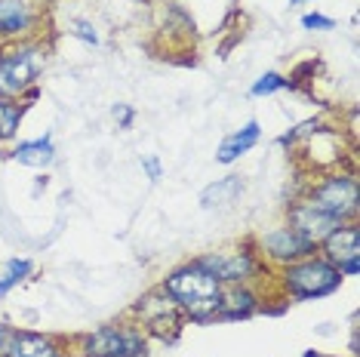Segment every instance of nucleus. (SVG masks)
I'll list each match as a JSON object with an SVG mask.
<instances>
[{"label":"nucleus","instance_id":"20e7f679","mask_svg":"<svg viewBox=\"0 0 360 357\" xmlns=\"http://www.w3.org/2000/svg\"><path fill=\"white\" fill-rule=\"evenodd\" d=\"M305 200L339 222H354L360 209V185L351 173H330L317 185H311Z\"/></svg>","mask_w":360,"mask_h":357},{"label":"nucleus","instance_id":"412c9836","mask_svg":"<svg viewBox=\"0 0 360 357\" xmlns=\"http://www.w3.org/2000/svg\"><path fill=\"white\" fill-rule=\"evenodd\" d=\"M314 129H321V120L317 117H311V120H305V124H299V126H292L286 136H281V145H292L296 139H302V136H311Z\"/></svg>","mask_w":360,"mask_h":357},{"label":"nucleus","instance_id":"7ed1b4c3","mask_svg":"<svg viewBox=\"0 0 360 357\" xmlns=\"http://www.w3.org/2000/svg\"><path fill=\"white\" fill-rule=\"evenodd\" d=\"M46 65V50L40 44H19L0 53V96L22 102V96L37 84Z\"/></svg>","mask_w":360,"mask_h":357},{"label":"nucleus","instance_id":"6e6552de","mask_svg":"<svg viewBox=\"0 0 360 357\" xmlns=\"http://www.w3.org/2000/svg\"><path fill=\"white\" fill-rule=\"evenodd\" d=\"M286 225H290L305 243H311V247L317 249L342 222L333 216H326L323 209H317L314 204H308V200H296V204L286 209Z\"/></svg>","mask_w":360,"mask_h":357},{"label":"nucleus","instance_id":"cd10ccee","mask_svg":"<svg viewBox=\"0 0 360 357\" xmlns=\"http://www.w3.org/2000/svg\"><path fill=\"white\" fill-rule=\"evenodd\" d=\"M299 4H305V0H290V6H299Z\"/></svg>","mask_w":360,"mask_h":357},{"label":"nucleus","instance_id":"f8f14e48","mask_svg":"<svg viewBox=\"0 0 360 357\" xmlns=\"http://www.w3.org/2000/svg\"><path fill=\"white\" fill-rule=\"evenodd\" d=\"M259 311V296L250 290V283H231L222 287V305L216 320H243Z\"/></svg>","mask_w":360,"mask_h":357},{"label":"nucleus","instance_id":"b1692460","mask_svg":"<svg viewBox=\"0 0 360 357\" xmlns=\"http://www.w3.org/2000/svg\"><path fill=\"white\" fill-rule=\"evenodd\" d=\"M142 169H145V173H148V178H151V182H158V178L163 176V169H160V160L154 157V154H148V157L142 160Z\"/></svg>","mask_w":360,"mask_h":357},{"label":"nucleus","instance_id":"ddd939ff","mask_svg":"<svg viewBox=\"0 0 360 357\" xmlns=\"http://www.w3.org/2000/svg\"><path fill=\"white\" fill-rule=\"evenodd\" d=\"M37 25V13L28 0H0V37H22Z\"/></svg>","mask_w":360,"mask_h":357},{"label":"nucleus","instance_id":"39448f33","mask_svg":"<svg viewBox=\"0 0 360 357\" xmlns=\"http://www.w3.org/2000/svg\"><path fill=\"white\" fill-rule=\"evenodd\" d=\"M145 339L142 327H99L86 336H80V354L84 357H145Z\"/></svg>","mask_w":360,"mask_h":357},{"label":"nucleus","instance_id":"2eb2a0df","mask_svg":"<svg viewBox=\"0 0 360 357\" xmlns=\"http://www.w3.org/2000/svg\"><path fill=\"white\" fill-rule=\"evenodd\" d=\"M13 160L25 167H50L56 160V148H53V136L46 133L44 139H31V142H19L13 148Z\"/></svg>","mask_w":360,"mask_h":357},{"label":"nucleus","instance_id":"9d476101","mask_svg":"<svg viewBox=\"0 0 360 357\" xmlns=\"http://www.w3.org/2000/svg\"><path fill=\"white\" fill-rule=\"evenodd\" d=\"M4 357H65V345L62 339L46 336V332L13 330Z\"/></svg>","mask_w":360,"mask_h":357},{"label":"nucleus","instance_id":"f3484780","mask_svg":"<svg viewBox=\"0 0 360 357\" xmlns=\"http://www.w3.org/2000/svg\"><path fill=\"white\" fill-rule=\"evenodd\" d=\"M22 117H25V105L15 102V99H4V96H0V142L15 139Z\"/></svg>","mask_w":360,"mask_h":357},{"label":"nucleus","instance_id":"6ab92c4d","mask_svg":"<svg viewBox=\"0 0 360 357\" xmlns=\"http://www.w3.org/2000/svg\"><path fill=\"white\" fill-rule=\"evenodd\" d=\"M321 142H333V148H330V154H323V157L317 160V167H333L335 160L342 157V151H339V136H335L333 129H326V126L314 129V133L308 136V151L314 154V151H317V145H321ZM323 151H326V148H323Z\"/></svg>","mask_w":360,"mask_h":357},{"label":"nucleus","instance_id":"393cba45","mask_svg":"<svg viewBox=\"0 0 360 357\" xmlns=\"http://www.w3.org/2000/svg\"><path fill=\"white\" fill-rule=\"evenodd\" d=\"M114 117L120 120V126H124V129H129V124H133V117H136V111L129 108V105H117V108H114Z\"/></svg>","mask_w":360,"mask_h":357},{"label":"nucleus","instance_id":"1a4fd4ad","mask_svg":"<svg viewBox=\"0 0 360 357\" xmlns=\"http://www.w3.org/2000/svg\"><path fill=\"white\" fill-rule=\"evenodd\" d=\"M262 253L265 256H271L274 262H283V265H290V262H299V259H305L314 253V247L311 243H305L299 238L296 231L290 228V225H281V228H271L262 238Z\"/></svg>","mask_w":360,"mask_h":357},{"label":"nucleus","instance_id":"f03ea898","mask_svg":"<svg viewBox=\"0 0 360 357\" xmlns=\"http://www.w3.org/2000/svg\"><path fill=\"white\" fill-rule=\"evenodd\" d=\"M281 287L286 296L308 302V299H323L335 293L342 287V274L333 262H326L323 256H305L299 262H290L283 268Z\"/></svg>","mask_w":360,"mask_h":357},{"label":"nucleus","instance_id":"dca6fc26","mask_svg":"<svg viewBox=\"0 0 360 357\" xmlns=\"http://www.w3.org/2000/svg\"><path fill=\"white\" fill-rule=\"evenodd\" d=\"M243 194V178L240 176H228L219 178L216 185L200 191V207L203 209H216V207H231L237 197Z\"/></svg>","mask_w":360,"mask_h":357},{"label":"nucleus","instance_id":"5701e85b","mask_svg":"<svg viewBox=\"0 0 360 357\" xmlns=\"http://www.w3.org/2000/svg\"><path fill=\"white\" fill-rule=\"evenodd\" d=\"M71 34L80 37V40H86V44H99V34H96V28L89 25L86 19H75V22H71Z\"/></svg>","mask_w":360,"mask_h":357},{"label":"nucleus","instance_id":"a878e982","mask_svg":"<svg viewBox=\"0 0 360 357\" xmlns=\"http://www.w3.org/2000/svg\"><path fill=\"white\" fill-rule=\"evenodd\" d=\"M10 336H13V330L6 327V323H0V357H4V351H6V342H10Z\"/></svg>","mask_w":360,"mask_h":357},{"label":"nucleus","instance_id":"f257e3e1","mask_svg":"<svg viewBox=\"0 0 360 357\" xmlns=\"http://www.w3.org/2000/svg\"><path fill=\"white\" fill-rule=\"evenodd\" d=\"M160 290L179 305V311H182L185 318H191L198 323L216 320L219 305H222V283L198 262L179 265L176 271H169L167 278H163Z\"/></svg>","mask_w":360,"mask_h":357},{"label":"nucleus","instance_id":"4be33fe9","mask_svg":"<svg viewBox=\"0 0 360 357\" xmlns=\"http://www.w3.org/2000/svg\"><path fill=\"white\" fill-rule=\"evenodd\" d=\"M302 28L305 31H333L335 22L326 19V15H321V13H308V15H302Z\"/></svg>","mask_w":360,"mask_h":357},{"label":"nucleus","instance_id":"0eeeda50","mask_svg":"<svg viewBox=\"0 0 360 357\" xmlns=\"http://www.w3.org/2000/svg\"><path fill=\"white\" fill-rule=\"evenodd\" d=\"M133 318L139 320V327H145L148 332H154V336L167 339V330H179V327H182L185 314L179 311V305L158 287V290H151V293H145L133 305Z\"/></svg>","mask_w":360,"mask_h":357},{"label":"nucleus","instance_id":"bb28decb","mask_svg":"<svg viewBox=\"0 0 360 357\" xmlns=\"http://www.w3.org/2000/svg\"><path fill=\"white\" fill-rule=\"evenodd\" d=\"M302 357H323V354H317V351H305V354H302Z\"/></svg>","mask_w":360,"mask_h":357},{"label":"nucleus","instance_id":"aec40b11","mask_svg":"<svg viewBox=\"0 0 360 357\" xmlns=\"http://www.w3.org/2000/svg\"><path fill=\"white\" fill-rule=\"evenodd\" d=\"M281 89H296V80L277 74V71H268V74H262L256 84H252L250 96L252 99H262V96H271V93H281Z\"/></svg>","mask_w":360,"mask_h":357},{"label":"nucleus","instance_id":"423d86ee","mask_svg":"<svg viewBox=\"0 0 360 357\" xmlns=\"http://www.w3.org/2000/svg\"><path fill=\"white\" fill-rule=\"evenodd\" d=\"M194 262L200 268H207L222 287L250 283L262 271V265H259V259L252 249H216V253H207V256L194 259Z\"/></svg>","mask_w":360,"mask_h":357},{"label":"nucleus","instance_id":"a211bd4d","mask_svg":"<svg viewBox=\"0 0 360 357\" xmlns=\"http://www.w3.org/2000/svg\"><path fill=\"white\" fill-rule=\"evenodd\" d=\"M31 271H34L31 259H10V262H6V268H4V274H0V299L10 296V290L19 287V283L25 280Z\"/></svg>","mask_w":360,"mask_h":357},{"label":"nucleus","instance_id":"4468645a","mask_svg":"<svg viewBox=\"0 0 360 357\" xmlns=\"http://www.w3.org/2000/svg\"><path fill=\"white\" fill-rule=\"evenodd\" d=\"M262 139V126H259V120H250L243 129H237V133L231 136H225L222 145H219V151H216V160L219 164H234L237 157H243L250 148H256V142Z\"/></svg>","mask_w":360,"mask_h":357},{"label":"nucleus","instance_id":"9b49d317","mask_svg":"<svg viewBox=\"0 0 360 357\" xmlns=\"http://www.w3.org/2000/svg\"><path fill=\"white\" fill-rule=\"evenodd\" d=\"M323 259L333 262L335 268L348 265V262H360V228L357 222H342L323 243Z\"/></svg>","mask_w":360,"mask_h":357}]
</instances>
